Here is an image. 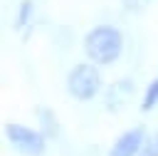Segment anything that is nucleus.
Wrapping results in <instances>:
<instances>
[{"label":"nucleus","mask_w":158,"mask_h":156,"mask_svg":"<svg viewBox=\"0 0 158 156\" xmlns=\"http://www.w3.org/2000/svg\"><path fill=\"white\" fill-rule=\"evenodd\" d=\"M123 52V35L114 25H96L84 37V54L89 62L106 67L114 64Z\"/></svg>","instance_id":"1"},{"label":"nucleus","mask_w":158,"mask_h":156,"mask_svg":"<svg viewBox=\"0 0 158 156\" xmlns=\"http://www.w3.org/2000/svg\"><path fill=\"white\" fill-rule=\"evenodd\" d=\"M67 92L79 102H89L101 92V72L94 62H79L67 74Z\"/></svg>","instance_id":"2"},{"label":"nucleus","mask_w":158,"mask_h":156,"mask_svg":"<svg viewBox=\"0 0 158 156\" xmlns=\"http://www.w3.org/2000/svg\"><path fill=\"white\" fill-rule=\"evenodd\" d=\"M5 139L22 156H42L47 151V136L25 124H15V121L5 124Z\"/></svg>","instance_id":"3"},{"label":"nucleus","mask_w":158,"mask_h":156,"mask_svg":"<svg viewBox=\"0 0 158 156\" xmlns=\"http://www.w3.org/2000/svg\"><path fill=\"white\" fill-rule=\"evenodd\" d=\"M133 97H136V82L123 77V79H116L114 84H109V89L104 92V106H106V111L118 114L133 102Z\"/></svg>","instance_id":"4"},{"label":"nucleus","mask_w":158,"mask_h":156,"mask_svg":"<svg viewBox=\"0 0 158 156\" xmlns=\"http://www.w3.org/2000/svg\"><path fill=\"white\" fill-rule=\"evenodd\" d=\"M146 144V131L143 126H133V129H126L109 149V156H138V151L143 149Z\"/></svg>","instance_id":"5"},{"label":"nucleus","mask_w":158,"mask_h":156,"mask_svg":"<svg viewBox=\"0 0 158 156\" xmlns=\"http://www.w3.org/2000/svg\"><path fill=\"white\" fill-rule=\"evenodd\" d=\"M37 116H40V131H42L47 139H57V136H59V124H57L54 111L47 109V106H40V109H37Z\"/></svg>","instance_id":"6"},{"label":"nucleus","mask_w":158,"mask_h":156,"mask_svg":"<svg viewBox=\"0 0 158 156\" xmlns=\"http://www.w3.org/2000/svg\"><path fill=\"white\" fill-rule=\"evenodd\" d=\"M156 104H158V74H156L153 82L148 84V89H146V94H143V102H141V109H143V111H151Z\"/></svg>","instance_id":"7"},{"label":"nucleus","mask_w":158,"mask_h":156,"mask_svg":"<svg viewBox=\"0 0 158 156\" xmlns=\"http://www.w3.org/2000/svg\"><path fill=\"white\" fill-rule=\"evenodd\" d=\"M32 15H35V5H32L30 0H25V2L20 5V12H17V22H15V27H25V25L32 20Z\"/></svg>","instance_id":"8"},{"label":"nucleus","mask_w":158,"mask_h":156,"mask_svg":"<svg viewBox=\"0 0 158 156\" xmlns=\"http://www.w3.org/2000/svg\"><path fill=\"white\" fill-rule=\"evenodd\" d=\"M121 5L126 12H143L151 5V0H121Z\"/></svg>","instance_id":"9"},{"label":"nucleus","mask_w":158,"mask_h":156,"mask_svg":"<svg viewBox=\"0 0 158 156\" xmlns=\"http://www.w3.org/2000/svg\"><path fill=\"white\" fill-rule=\"evenodd\" d=\"M138 156H158V134L151 136V139H146V144L138 151Z\"/></svg>","instance_id":"10"}]
</instances>
